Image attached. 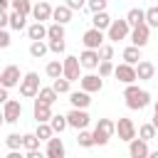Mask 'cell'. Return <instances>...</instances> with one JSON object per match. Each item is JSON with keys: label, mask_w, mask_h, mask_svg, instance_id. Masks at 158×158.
I'll list each match as a JSON object with an SVG mask.
<instances>
[{"label": "cell", "mask_w": 158, "mask_h": 158, "mask_svg": "<svg viewBox=\"0 0 158 158\" xmlns=\"http://www.w3.org/2000/svg\"><path fill=\"white\" fill-rule=\"evenodd\" d=\"M128 35H131V25H128L126 17H123V20H111V25H109V30H106V40H109V42L128 40Z\"/></svg>", "instance_id": "obj_3"}, {"label": "cell", "mask_w": 158, "mask_h": 158, "mask_svg": "<svg viewBox=\"0 0 158 158\" xmlns=\"http://www.w3.org/2000/svg\"><path fill=\"white\" fill-rule=\"evenodd\" d=\"M10 32H7V27H0V49H7L10 47Z\"/></svg>", "instance_id": "obj_44"}, {"label": "cell", "mask_w": 158, "mask_h": 158, "mask_svg": "<svg viewBox=\"0 0 158 158\" xmlns=\"http://www.w3.org/2000/svg\"><path fill=\"white\" fill-rule=\"evenodd\" d=\"M96 69H99V74H101V77H104V79H106V77H111V74H114V64H111V59H101V62H99V67H96Z\"/></svg>", "instance_id": "obj_39"}, {"label": "cell", "mask_w": 158, "mask_h": 158, "mask_svg": "<svg viewBox=\"0 0 158 158\" xmlns=\"http://www.w3.org/2000/svg\"><path fill=\"white\" fill-rule=\"evenodd\" d=\"M5 123V114H2V109H0V126Z\"/></svg>", "instance_id": "obj_51"}, {"label": "cell", "mask_w": 158, "mask_h": 158, "mask_svg": "<svg viewBox=\"0 0 158 158\" xmlns=\"http://www.w3.org/2000/svg\"><path fill=\"white\" fill-rule=\"evenodd\" d=\"M0 86H2V84H0Z\"/></svg>", "instance_id": "obj_55"}, {"label": "cell", "mask_w": 158, "mask_h": 158, "mask_svg": "<svg viewBox=\"0 0 158 158\" xmlns=\"http://www.w3.org/2000/svg\"><path fill=\"white\" fill-rule=\"evenodd\" d=\"M49 158H64L67 148H64V141L59 138V133H54L49 141H47V151H44Z\"/></svg>", "instance_id": "obj_18"}, {"label": "cell", "mask_w": 158, "mask_h": 158, "mask_svg": "<svg viewBox=\"0 0 158 158\" xmlns=\"http://www.w3.org/2000/svg\"><path fill=\"white\" fill-rule=\"evenodd\" d=\"M37 91H40V74H37V72L22 74V79H20V94H22L25 99H35Z\"/></svg>", "instance_id": "obj_4"}, {"label": "cell", "mask_w": 158, "mask_h": 158, "mask_svg": "<svg viewBox=\"0 0 158 158\" xmlns=\"http://www.w3.org/2000/svg\"><path fill=\"white\" fill-rule=\"evenodd\" d=\"M151 123H153V126L158 128V114H156V111H153V118H151Z\"/></svg>", "instance_id": "obj_50"}, {"label": "cell", "mask_w": 158, "mask_h": 158, "mask_svg": "<svg viewBox=\"0 0 158 158\" xmlns=\"http://www.w3.org/2000/svg\"><path fill=\"white\" fill-rule=\"evenodd\" d=\"M151 158H158V151H153V153H151Z\"/></svg>", "instance_id": "obj_53"}, {"label": "cell", "mask_w": 158, "mask_h": 158, "mask_svg": "<svg viewBox=\"0 0 158 158\" xmlns=\"http://www.w3.org/2000/svg\"><path fill=\"white\" fill-rule=\"evenodd\" d=\"M126 20H128L131 27H133V25H141V22H146V10H143V7H131V10L126 12Z\"/></svg>", "instance_id": "obj_27"}, {"label": "cell", "mask_w": 158, "mask_h": 158, "mask_svg": "<svg viewBox=\"0 0 158 158\" xmlns=\"http://www.w3.org/2000/svg\"><path fill=\"white\" fill-rule=\"evenodd\" d=\"M64 2H67V5H69V7L74 10V12H77V10H84V7H86V0H64Z\"/></svg>", "instance_id": "obj_45"}, {"label": "cell", "mask_w": 158, "mask_h": 158, "mask_svg": "<svg viewBox=\"0 0 158 158\" xmlns=\"http://www.w3.org/2000/svg\"><path fill=\"white\" fill-rule=\"evenodd\" d=\"M7 7H12V2L10 0H0V10H7Z\"/></svg>", "instance_id": "obj_49"}, {"label": "cell", "mask_w": 158, "mask_h": 158, "mask_svg": "<svg viewBox=\"0 0 158 158\" xmlns=\"http://www.w3.org/2000/svg\"><path fill=\"white\" fill-rule=\"evenodd\" d=\"M136 77H138V81H151L156 77V64L148 62V59H141L136 64Z\"/></svg>", "instance_id": "obj_19"}, {"label": "cell", "mask_w": 158, "mask_h": 158, "mask_svg": "<svg viewBox=\"0 0 158 158\" xmlns=\"http://www.w3.org/2000/svg\"><path fill=\"white\" fill-rule=\"evenodd\" d=\"M99 59H114V44L111 42H104L99 47Z\"/></svg>", "instance_id": "obj_41"}, {"label": "cell", "mask_w": 158, "mask_h": 158, "mask_svg": "<svg viewBox=\"0 0 158 158\" xmlns=\"http://www.w3.org/2000/svg\"><path fill=\"white\" fill-rule=\"evenodd\" d=\"M27 37L35 42V40H44L47 37V27H44V22H32V25H27Z\"/></svg>", "instance_id": "obj_23"}, {"label": "cell", "mask_w": 158, "mask_h": 158, "mask_svg": "<svg viewBox=\"0 0 158 158\" xmlns=\"http://www.w3.org/2000/svg\"><path fill=\"white\" fill-rule=\"evenodd\" d=\"M91 133H94V146H106V143L111 141V136L116 133V121H111V118H99Z\"/></svg>", "instance_id": "obj_2"}, {"label": "cell", "mask_w": 158, "mask_h": 158, "mask_svg": "<svg viewBox=\"0 0 158 158\" xmlns=\"http://www.w3.org/2000/svg\"><path fill=\"white\" fill-rule=\"evenodd\" d=\"M114 77L121 81V84H133L138 77H136V64H128V62H121L118 67H114Z\"/></svg>", "instance_id": "obj_12"}, {"label": "cell", "mask_w": 158, "mask_h": 158, "mask_svg": "<svg viewBox=\"0 0 158 158\" xmlns=\"http://www.w3.org/2000/svg\"><path fill=\"white\" fill-rule=\"evenodd\" d=\"M49 123H52V128H54V133H62L64 128H69V121H67V114H52V118H49Z\"/></svg>", "instance_id": "obj_30"}, {"label": "cell", "mask_w": 158, "mask_h": 158, "mask_svg": "<svg viewBox=\"0 0 158 158\" xmlns=\"http://www.w3.org/2000/svg\"><path fill=\"white\" fill-rule=\"evenodd\" d=\"M7 91H10V89H5V86H0V106H2V104H5L7 99H10V94H7Z\"/></svg>", "instance_id": "obj_47"}, {"label": "cell", "mask_w": 158, "mask_h": 158, "mask_svg": "<svg viewBox=\"0 0 158 158\" xmlns=\"http://www.w3.org/2000/svg\"><path fill=\"white\" fill-rule=\"evenodd\" d=\"M138 136H141L143 141H153V138L158 136V128H156L151 121H148V123H141V126H138Z\"/></svg>", "instance_id": "obj_33"}, {"label": "cell", "mask_w": 158, "mask_h": 158, "mask_svg": "<svg viewBox=\"0 0 158 158\" xmlns=\"http://www.w3.org/2000/svg\"><path fill=\"white\" fill-rule=\"evenodd\" d=\"M5 146H7L10 151H20V148H22V136H20V133H10V136L5 138Z\"/></svg>", "instance_id": "obj_38"}, {"label": "cell", "mask_w": 158, "mask_h": 158, "mask_svg": "<svg viewBox=\"0 0 158 158\" xmlns=\"http://www.w3.org/2000/svg\"><path fill=\"white\" fill-rule=\"evenodd\" d=\"M128 156H131V158H148V156H151L148 141H143L141 136H138V138H131V141H128Z\"/></svg>", "instance_id": "obj_14"}, {"label": "cell", "mask_w": 158, "mask_h": 158, "mask_svg": "<svg viewBox=\"0 0 158 158\" xmlns=\"http://www.w3.org/2000/svg\"><path fill=\"white\" fill-rule=\"evenodd\" d=\"M72 15H74V10H72L67 2H62V5H57V7L52 10V20H54V22H62V25L72 22Z\"/></svg>", "instance_id": "obj_21"}, {"label": "cell", "mask_w": 158, "mask_h": 158, "mask_svg": "<svg viewBox=\"0 0 158 158\" xmlns=\"http://www.w3.org/2000/svg\"><path fill=\"white\" fill-rule=\"evenodd\" d=\"M35 99H42V101H47V104H54V101L59 99V94L54 91V86H40V91H37Z\"/></svg>", "instance_id": "obj_29"}, {"label": "cell", "mask_w": 158, "mask_h": 158, "mask_svg": "<svg viewBox=\"0 0 158 158\" xmlns=\"http://www.w3.org/2000/svg\"><path fill=\"white\" fill-rule=\"evenodd\" d=\"M121 57H123V62H128V64H138L143 57H141V47H136V44H128L123 52H121Z\"/></svg>", "instance_id": "obj_25"}, {"label": "cell", "mask_w": 158, "mask_h": 158, "mask_svg": "<svg viewBox=\"0 0 158 158\" xmlns=\"http://www.w3.org/2000/svg\"><path fill=\"white\" fill-rule=\"evenodd\" d=\"M106 2L109 0H86V10L94 15V12H101V10H106Z\"/></svg>", "instance_id": "obj_40"}, {"label": "cell", "mask_w": 158, "mask_h": 158, "mask_svg": "<svg viewBox=\"0 0 158 158\" xmlns=\"http://www.w3.org/2000/svg\"><path fill=\"white\" fill-rule=\"evenodd\" d=\"M0 27H10V12L0 10Z\"/></svg>", "instance_id": "obj_46"}, {"label": "cell", "mask_w": 158, "mask_h": 158, "mask_svg": "<svg viewBox=\"0 0 158 158\" xmlns=\"http://www.w3.org/2000/svg\"><path fill=\"white\" fill-rule=\"evenodd\" d=\"M52 86H54V91L57 94H69L72 91V81L62 74V77H57V79H52Z\"/></svg>", "instance_id": "obj_32"}, {"label": "cell", "mask_w": 158, "mask_h": 158, "mask_svg": "<svg viewBox=\"0 0 158 158\" xmlns=\"http://www.w3.org/2000/svg\"><path fill=\"white\" fill-rule=\"evenodd\" d=\"M153 111H156V114H158V99H156V104H153Z\"/></svg>", "instance_id": "obj_52"}, {"label": "cell", "mask_w": 158, "mask_h": 158, "mask_svg": "<svg viewBox=\"0 0 158 158\" xmlns=\"http://www.w3.org/2000/svg\"><path fill=\"white\" fill-rule=\"evenodd\" d=\"M52 5L47 2V0H37L35 5H32V17L37 20V22H47V20H52Z\"/></svg>", "instance_id": "obj_15"}, {"label": "cell", "mask_w": 158, "mask_h": 158, "mask_svg": "<svg viewBox=\"0 0 158 158\" xmlns=\"http://www.w3.org/2000/svg\"><path fill=\"white\" fill-rule=\"evenodd\" d=\"M32 2H37V0H32Z\"/></svg>", "instance_id": "obj_54"}, {"label": "cell", "mask_w": 158, "mask_h": 158, "mask_svg": "<svg viewBox=\"0 0 158 158\" xmlns=\"http://www.w3.org/2000/svg\"><path fill=\"white\" fill-rule=\"evenodd\" d=\"M77 146H81V148H91V146H94V133L86 131V128H79V133H77Z\"/></svg>", "instance_id": "obj_34"}, {"label": "cell", "mask_w": 158, "mask_h": 158, "mask_svg": "<svg viewBox=\"0 0 158 158\" xmlns=\"http://www.w3.org/2000/svg\"><path fill=\"white\" fill-rule=\"evenodd\" d=\"M116 133H118V141H131V138H136L138 136V128H136V123L131 121V118H126V116H121L118 121H116Z\"/></svg>", "instance_id": "obj_9"}, {"label": "cell", "mask_w": 158, "mask_h": 158, "mask_svg": "<svg viewBox=\"0 0 158 158\" xmlns=\"http://www.w3.org/2000/svg\"><path fill=\"white\" fill-rule=\"evenodd\" d=\"M128 40H131V44H136V47H141V49H143V47L148 44V40H151V27H148V22L133 25V27H131Z\"/></svg>", "instance_id": "obj_5"}, {"label": "cell", "mask_w": 158, "mask_h": 158, "mask_svg": "<svg viewBox=\"0 0 158 158\" xmlns=\"http://www.w3.org/2000/svg\"><path fill=\"white\" fill-rule=\"evenodd\" d=\"M32 116H35L37 123H40V121H49V118H52V104H47V101H42V99H35Z\"/></svg>", "instance_id": "obj_17"}, {"label": "cell", "mask_w": 158, "mask_h": 158, "mask_svg": "<svg viewBox=\"0 0 158 158\" xmlns=\"http://www.w3.org/2000/svg\"><path fill=\"white\" fill-rule=\"evenodd\" d=\"M123 99H126V106H128L131 111H141V109H146V106L151 104V94H148L146 89H138L136 81H133V84H126Z\"/></svg>", "instance_id": "obj_1"}, {"label": "cell", "mask_w": 158, "mask_h": 158, "mask_svg": "<svg viewBox=\"0 0 158 158\" xmlns=\"http://www.w3.org/2000/svg\"><path fill=\"white\" fill-rule=\"evenodd\" d=\"M104 42H106V35H104V30H99V27H89V30L81 35V44L89 47V49H99Z\"/></svg>", "instance_id": "obj_7"}, {"label": "cell", "mask_w": 158, "mask_h": 158, "mask_svg": "<svg viewBox=\"0 0 158 158\" xmlns=\"http://www.w3.org/2000/svg\"><path fill=\"white\" fill-rule=\"evenodd\" d=\"M62 64H64V77H67L69 81H79V77H81V62H79V57L67 54V57L62 59Z\"/></svg>", "instance_id": "obj_10"}, {"label": "cell", "mask_w": 158, "mask_h": 158, "mask_svg": "<svg viewBox=\"0 0 158 158\" xmlns=\"http://www.w3.org/2000/svg\"><path fill=\"white\" fill-rule=\"evenodd\" d=\"M67 121H69V128H86L89 126V121H91V116L86 114V109H77V106H72V111L67 114Z\"/></svg>", "instance_id": "obj_11"}, {"label": "cell", "mask_w": 158, "mask_h": 158, "mask_svg": "<svg viewBox=\"0 0 158 158\" xmlns=\"http://www.w3.org/2000/svg\"><path fill=\"white\" fill-rule=\"evenodd\" d=\"M79 62H81V69H96L99 67V49H89V47H84V52L79 54Z\"/></svg>", "instance_id": "obj_16"}, {"label": "cell", "mask_w": 158, "mask_h": 158, "mask_svg": "<svg viewBox=\"0 0 158 158\" xmlns=\"http://www.w3.org/2000/svg\"><path fill=\"white\" fill-rule=\"evenodd\" d=\"M47 52H49V44H47L44 40H35V42L30 44V57H35V59H42Z\"/></svg>", "instance_id": "obj_26"}, {"label": "cell", "mask_w": 158, "mask_h": 158, "mask_svg": "<svg viewBox=\"0 0 158 158\" xmlns=\"http://www.w3.org/2000/svg\"><path fill=\"white\" fill-rule=\"evenodd\" d=\"M35 133H37V138H40V141H49V138L54 136V128H52V123H49V121H40Z\"/></svg>", "instance_id": "obj_31"}, {"label": "cell", "mask_w": 158, "mask_h": 158, "mask_svg": "<svg viewBox=\"0 0 158 158\" xmlns=\"http://www.w3.org/2000/svg\"><path fill=\"white\" fill-rule=\"evenodd\" d=\"M79 86H81L84 91H89V94H96V91L104 89V77H101V74H94V72L81 74V77H79Z\"/></svg>", "instance_id": "obj_8"}, {"label": "cell", "mask_w": 158, "mask_h": 158, "mask_svg": "<svg viewBox=\"0 0 158 158\" xmlns=\"http://www.w3.org/2000/svg\"><path fill=\"white\" fill-rule=\"evenodd\" d=\"M2 114H5V123H17L22 116V104L17 99H7L2 104Z\"/></svg>", "instance_id": "obj_13"}, {"label": "cell", "mask_w": 158, "mask_h": 158, "mask_svg": "<svg viewBox=\"0 0 158 158\" xmlns=\"http://www.w3.org/2000/svg\"><path fill=\"white\" fill-rule=\"evenodd\" d=\"M109 25H111V17H109V12L106 10H101V12H94L91 15V27H99V30H109Z\"/></svg>", "instance_id": "obj_24"}, {"label": "cell", "mask_w": 158, "mask_h": 158, "mask_svg": "<svg viewBox=\"0 0 158 158\" xmlns=\"http://www.w3.org/2000/svg\"><path fill=\"white\" fill-rule=\"evenodd\" d=\"M25 27H27V15L20 12V10H12V12H10V30L20 32V30H25Z\"/></svg>", "instance_id": "obj_22"}, {"label": "cell", "mask_w": 158, "mask_h": 158, "mask_svg": "<svg viewBox=\"0 0 158 158\" xmlns=\"http://www.w3.org/2000/svg\"><path fill=\"white\" fill-rule=\"evenodd\" d=\"M47 40H64V25L62 22H52L47 27Z\"/></svg>", "instance_id": "obj_35"}, {"label": "cell", "mask_w": 158, "mask_h": 158, "mask_svg": "<svg viewBox=\"0 0 158 158\" xmlns=\"http://www.w3.org/2000/svg\"><path fill=\"white\" fill-rule=\"evenodd\" d=\"M146 22H148V27H158V7L146 10Z\"/></svg>", "instance_id": "obj_43"}, {"label": "cell", "mask_w": 158, "mask_h": 158, "mask_svg": "<svg viewBox=\"0 0 158 158\" xmlns=\"http://www.w3.org/2000/svg\"><path fill=\"white\" fill-rule=\"evenodd\" d=\"M22 148H25V151H37V148H40L37 133H22Z\"/></svg>", "instance_id": "obj_36"}, {"label": "cell", "mask_w": 158, "mask_h": 158, "mask_svg": "<svg viewBox=\"0 0 158 158\" xmlns=\"http://www.w3.org/2000/svg\"><path fill=\"white\" fill-rule=\"evenodd\" d=\"M44 74H47L49 79H57V77H62V74H64V64H62L59 59H52V62H47Z\"/></svg>", "instance_id": "obj_28"}, {"label": "cell", "mask_w": 158, "mask_h": 158, "mask_svg": "<svg viewBox=\"0 0 158 158\" xmlns=\"http://www.w3.org/2000/svg\"><path fill=\"white\" fill-rule=\"evenodd\" d=\"M69 104L77 106V109H89V104H91V94L84 91V89H79V91H69Z\"/></svg>", "instance_id": "obj_20"}, {"label": "cell", "mask_w": 158, "mask_h": 158, "mask_svg": "<svg viewBox=\"0 0 158 158\" xmlns=\"http://www.w3.org/2000/svg\"><path fill=\"white\" fill-rule=\"evenodd\" d=\"M12 2V10H20V12H25V15H32V0H10Z\"/></svg>", "instance_id": "obj_37"}, {"label": "cell", "mask_w": 158, "mask_h": 158, "mask_svg": "<svg viewBox=\"0 0 158 158\" xmlns=\"http://www.w3.org/2000/svg\"><path fill=\"white\" fill-rule=\"evenodd\" d=\"M20 79H22V72L17 64H7L2 72H0V84L5 89H12V86H20Z\"/></svg>", "instance_id": "obj_6"}, {"label": "cell", "mask_w": 158, "mask_h": 158, "mask_svg": "<svg viewBox=\"0 0 158 158\" xmlns=\"http://www.w3.org/2000/svg\"><path fill=\"white\" fill-rule=\"evenodd\" d=\"M47 44H49V52H54V54H64V49H67L64 40H49Z\"/></svg>", "instance_id": "obj_42"}, {"label": "cell", "mask_w": 158, "mask_h": 158, "mask_svg": "<svg viewBox=\"0 0 158 158\" xmlns=\"http://www.w3.org/2000/svg\"><path fill=\"white\" fill-rule=\"evenodd\" d=\"M27 158H42V153H40V148H37V151H27Z\"/></svg>", "instance_id": "obj_48"}]
</instances>
